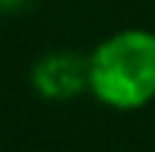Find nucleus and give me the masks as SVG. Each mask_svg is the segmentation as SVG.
I'll use <instances>...</instances> for the list:
<instances>
[{"label": "nucleus", "instance_id": "f257e3e1", "mask_svg": "<svg viewBox=\"0 0 155 152\" xmlns=\"http://www.w3.org/2000/svg\"><path fill=\"white\" fill-rule=\"evenodd\" d=\"M92 92L104 105L130 111L155 98V35L149 32H120L95 48Z\"/></svg>", "mask_w": 155, "mask_h": 152}, {"label": "nucleus", "instance_id": "f03ea898", "mask_svg": "<svg viewBox=\"0 0 155 152\" xmlns=\"http://www.w3.org/2000/svg\"><path fill=\"white\" fill-rule=\"evenodd\" d=\"M92 64L73 51H57L38 60L35 67V89L48 98H73L86 86H92Z\"/></svg>", "mask_w": 155, "mask_h": 152}]
</instances>
